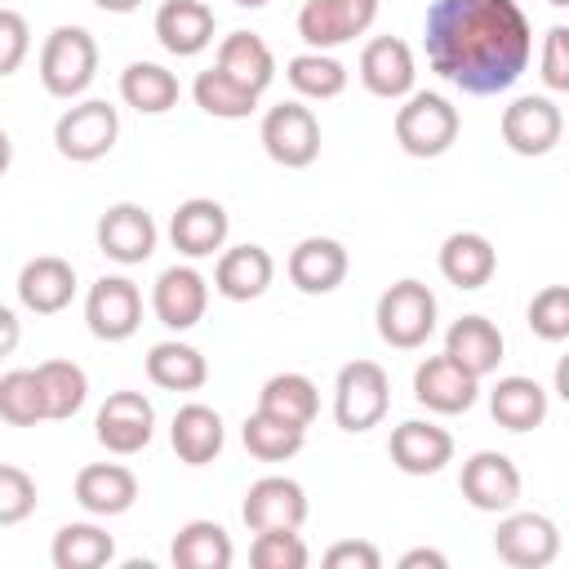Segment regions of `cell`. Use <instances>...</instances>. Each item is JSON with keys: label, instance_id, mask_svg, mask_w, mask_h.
I'll use <instances>...</instances> for the list:
<instances>
[{"label": "cell", "instance_id": "1", "mask_svg": "<svg viewBox=\"0 0 569 569\" xmlns=\"http://www.w3.org/2000/svg\"><path fill=\"white\" fill-rule=\"evenodd\" d=\"M422 49L440 80L489 98L529 71L533 27L520 0H431Z\"/></svg>", "mask_w": 569, "mask_h": 569}, {"label": "cell", "instance_id": "2", "mask_svg": "<svg viewBox=\"0 0 569 569\" xmlns=\"http://www.w3.org/2000/svg\"><path fill=\"white\" fill-rule=\"evenodd\" d=\"M458 129H462V116L449 98L440 93H409L405 107H396V142L405 156L413 160H436L445 156L453 142H458Z\"/></svg>", "mask_w": 569, "mask_h": 569}, {"label": "cell", "instance_id": "3", "mask_svg": "<svg viewBox=\"0 0 569 569\" xmlns=\"http://www.w3.org/2000/svg\"><path fill=\"white\" fill-rule=\"evenodd\" d=\"M378 338L396 351H418L436 333V293L422 280H396L382 289L378 307Z\"/></svg>", "mask_w": 569, "mask_h": 569}, {"label": "cell", "instance_id": "4", "mask_svg": "<svg viewBox=\"0 0 569 569\" xmlns=\"http://www.w3.org/2000/svg\"><path fill=\"white\" fill-rule=\"evenodd\" d=\"M98 76V40L84 27H53L40 44V84L53 98H80Z\"/></svg>", "mask_w": 569, "mask_h": 569}, {"label": "cell", "instance_id": "5", "mask_svg": "<svg viewBox=\"0 0 569 569\" xmlns=\"http://www.w3.org/2000/svg\"><path fill=\"white\" fill-rule=\"evenodd\" d=\"M387 405H391V378L378 360H351L338 369V382H333V422L342 431H369L387 418Z\"/></svg>", "mask_w": 569, "mask_h": 569}, {"label": "cell", "instance_id": "6", "mask_svg": "<svg viewBox=\"0 0 569 569\" xmlns=\"http://www.w3.org/2000/svg\"><path fill=\"white\" fill-rule=\"evenodd\" d=\"M120 138V116L111 102L102 98H84L76 107H67L53 124V147L62 160H76V164H93L102 160Z\"/></svg>", "mask_w": 569, "mask_h": 569}, {"label": "cell", "instance_id": "7", "mask_svg": "<svg viewBox=\"0 0 569 569\" xmlns=\"http://www.w3.org/2000/svg\"><path fill=\"white\" fill-rule=\"evenodd\" d=\"M262 151L284 169H307L320 156V120L302 102H280L262 116Z\"/></svg>", "mask_w": 569, "mask_h": 569}, {"label": "cell", "instance_id": "8", "mask_svg": "<svg viewBox=\"0 0 569 569\" xmlns=\"http://www.w3.org/2000/svg\"><path fill=\"white\" fill-rule=\"evenodd\" d=\"M493 551L511 569H547L560 556V529L538 511H507L493 529Z\"/></svg>", "mask_w": 569, "mask_h": 569}, {"label": "cell", "instance_id": "9", "mask_svg": "<svg viewBox=\"0 0 569 569\" xmlns=\"http://www.w3.org/2000/svg\"><path fill=\"white\" fill-rule=\"evenodd\" d=\"M378 18V0H307L298 9V36L307 40V49H338L356 36H365Z\"/></svg>", "mask_w": 569, "mask_h": 569}, {"label": "cell", "instance_id": "10", "mask_svg": "<svg viewBox=\"0 0 569 569\" xmlns=\"http://www.w3.org/2000/svg\"><path fill=\"white\" fill-rule=\"evenodd\" d=\"M93 436H98V445L107 453H120V458L147 449L151 436H156V409H151V400L142 391H111L102 400L98 418H93Z\"/></svg>", "mask_w": 569, "mask_h": 569}, {"label": "cell", "instance_id": "11", "mask_svg": "<svg viewBox=\"0 0 569 569\" xmlns=\"http://www.w3.org/2000/svg\"><path fill=\"white\" fill-rule=\"evenodd\" d=\"M84 325L102 342L133 338L138 325H142V293H138V284L129 276H102V280H93V289L84 298Z\"/></svg>", "mask_w": 569, "mask_h": 569}, {"label": "cell", "instance_id": "12", "mask_svg": "<svg viewBox=\"0 0 569 569\" xmlns=\"http://www.w3.org/2000/svg\"><path fill=\"white\" fill-rule=\"evenodd\" d=\"M565 138V116L547 93H525L502 111V142L516 156H547Z\"/></svg>", "mask_w": 569, "mask_h": 569}, {"label": "cell", "instance_id": "13", "mask_svg": "<svg viewBox=\"0 0 569 569\" xmlns=\"http://www.w3.org/2000/svg\"><path fill=\"white\" fill-rule=\"evenodd\" d=\"M98 249L111 258V262H120V267H138V262H147L151 253H156V240H160V231H156V218L142 209V204H133V200H120V204H107V213L98 218Z\"/></svg>", "mask_w": 569, "mask_h": 569}, {"label": "cell", "instance_id": "14", "mask_svg": "<svg viewBox=\"0 0 569 569\" xmlns=\"http://www.w3.org/2000/svg\"><path fill=\"white\" fill-rule=\"evenodd\" d=\"M458 489H462V498H467L476 511L498 516V511H511V507L520 502V471H516V462H511L507 453L480 449V453H471V458L462 462Z\"/></svg>", "mask_w": 569, "mask_h": 569}, {"label": "cell", "instance_id": "15", "mask_svg": "<svg viewBox=\"0 0 569 569\" xmlns=\"http://www.w3.org/2000/svg\"><path fill=\"white\" fill-rule=\"evenodd\" d=\"M240 520L249 525V533L262 529H302L307 520V489L289 476H262L244 489L240 502Z\"/></svg>", "mask_w": 569, "mask_h": 569}, {"label": "cell", "instance_id": "16", "mask_svg": "<svg viewBox=\"0 0 569 569\" xmlns=\"http://www.w3.org/2000/svg\"><path fill=\"white\" fill-rule=\"evenodd\" d=\"M204 307H209V280L196 271V267H164L151 284V311L164 329L173 333H187L204 320Z\"/></svg>", "mask_w": 569, "mask_h": 569}, {"label": "cell", "instance_id": "17", "mask_svg": "<svg viewBox=\"0 0 569 569\" xmlns=\"http://www.w3.org/2000/svg\"><path fill=\"white\" fill-rule=\"evenodd\" d=\"M480 396V378L467 373L458 360H449L445 351L440 356H427L418 369H413V400L431 413H467Z\"/></svg>", "mask_w": 569, "mask_h": 569}, {"label": "cell", "instance_id": "18", "mask_svg": "<svg viewBox=\"0 0 569 569\" xmlns=\"http://www.w3.org/2000/svg\"><path fill=\"white\" fill-rule=\"evenodd\" d=\"M413 49L400 40V36H373L365 49H360V84L373 93V98H409L413 93Z\"/></svg>", "mask_w": 569, "mask_h": 569}, {"label": "cell", "instance_id": "19", "mask_svg": "<svg viewBox=\"0 0 569 569\" xmlns=\"http://www.w3.org/2000/svg\"><path fill=\"white\" fill-rule=\"evenodd\" d=\"M227 231H231L227 209L218 200H209V196L182 200L173 209V218H169V240H173V249L182 258H213L227 244Z\"/></svg>", "mask_w": 569, "mask_h": 569}, {"label": "cell", "instance_id": "20", "mask_svg": "<svg viewBox=\"0 0 569 569\" xmlns=\"http://www.w3.org/2000/svg\"><path fill=\"white\" fill-rule=\"evenodd\" d=\"M347 271H351V258L333 236H307L289 253V280L298 293H311V298L333 293L347 280Z\"/></svg>", "mask_w": 569, "mask_h": 569}, {"label": "cell", "instance_id": "21", "mask_svg": "<svg viewBox=\"0 0 569 569\" xmlns=\"http://www.w3.org/2000/svg\"><path fill=\"white\" fill-rule=\"evenodd\" d=\"M76 298V267L58 253H40L18 271V302L36 316H58Z\"/></svg>", "mask_w": 569, "mask_h": 569}, {"label": "cell", "instance_id": "22", "mask_svg": "<svg viewBox=\"0 0 569 569\" xmlns=\"http://www.w3.org/2000/svg\"><path fill=\"white\" fill-rule=\"evenodd\" d=\"M387 453L405 476H436L445 462H453V436L445 427H436V422L409 418V422H400L391 431Z\"/></svg>", "mask_w": 569, "mask_h": 569}, {"label": "cell", "instance_id": "23", "mask_svg": "<svg viewBox=\"0 0 569 569\" xmlns=\"http://www.w3.org/2000/svg\"><path fill=\"white\" fill-rule=\"evenodd\" d=\"M213 9L204 0H164L156 9V40L173 58H196L213 44Z\"/></svg>", "mask_w": 569, "mask_h": 569}, {"label": "cell", "instance_id": "24", "mask_svg": "<svg viewBox=\"0 0 569 569\" xmlns=\"http://www.w3.org/2000/svg\"><path fill=\"white\" fill-rule=\"evenodd\" d=\"M271 276H276V258L262 244H236V249H222L213 267V289L227 302H253L267 293Z\"/></svg>", "mask_w": 569, "mask_h": 569}, {"label": "cell", "instance_id": "25", "mask_svg": "<svg viewBox=\"0 0 569 569\" xmlns=\"http://www.w3.org/2000/svg\"><path fill=\"white\" fill-rule=\"evenodd\" d=\"M76 502L89 516H124L138 502V476L120 462H89L76 471Z\"/></svg>", "mask_w": 569, "mask_h": 569}, {"label": "cell", "instance_id": "26", "mask_svg": "<svg viewBox=\"0 0 569 569\" xmlns=\"http://www.w3.org/2000/svg\"><path fill=\"white\" fill-rule=\"evenodd\" d=\"M502 351H507L502 329H498L493 320H485V316H462V320H453L449 333H445V356L458 360V365H462L467 373H476V378H489V373L502 365Z\"/></svg>", "mask_w": 569, "mask_h": 569}, {"label": "cell", "instance_id": "27", "mask_svg": "<svg viewBox=\"0 0 569 569\" xmlns=\"http://www.w3.org/2000/svg\"><path fill=\"white\" fill-rule=\"evenodd\" d=\"M169 440H173V453L187 462V467H204L222 453V440H227V427H222V413L209 409V405H182L173 413V427H169Z\"/></svg>", "mask_w": 569, "mask_h": 569}, {"label": "cell", "instance_id": "28", "mask_svg": "<svg viewBox=\"0 0 569 569\" xmlns=\"http://www.w3.org/2000/svg\"><path fill=\"white\" fill-rule=\"evenodd\" d=\"M213 67H218L222 76H231L240 89H249V93H262V89L276 80V58H271L267 40L253 36V31H231V36H222Z\"/></svg>", "mask_w": 569, "mask_h": 569}, {"label": "cell", "instance_id": "29", "mask_svg": "<svg viewBox=\"0 0 569 569\" xmlns=\"http://www.w3.org/2000/svg\"><path fill=\"white\" fill-rule=\"evenodd\" d=\"M498 271V249L480 231H453L440 244V276L453 289H485Z\"/></svg>", "mask_w": 569, "mask_h": 569}, {"label": "cell", "instance_id": "30", "mask_svg": "<svg viewBox=\"0 0 569 569\" xmlns=\"http://www.w3.org/2000/svg\"><path fill=\"white\" fill-rule=\"evenodd\" d=\"M489 413L507 431H533L547 422V387L525 373H507L489 391Z\"/></svg>", "mask_w": 569, "mask_h": 569}, {"label": "cell", "instance_id": "31", "mask_svg": "<svg viewBox=\"0 0 569 569\" xmlns=\"http://www.w3.org/2000/svg\"><path fill=\"white\" fill-rule=\"evenodd\" d=\"M173 569H231L236 547L218 520H187L169 542Z\"/></svg>", "mask_w": 569, "mask_h": 569}, {"label": "cell", "instance_id": "32", "mask_svg": "<svg viewBox=\"0 0 569 569\" xmlns=\"http://www.w3.org/2000/svg\"><path fill=\"white\" fill-rule=\"evenodd\" d=\"M258 409L307 431L316 422V413H320V391H316V382L307 373H293V369L289 373H271L262 382V391H258Z\"/></svg>", "mask_w": 569, "mask_h": 569}, {"label": "cell", "instance_id": "33", "mask_svg": "<svg viewBox=\"0 0 569 569\" xmlns=\"http://www.w3.org/2000/svg\"><path fill=\"white\" fill-rule=\"evenodd\" d=\"M49 560L53 569H102L116 560V538L93 520H71L53 533Z\"/></svg>", "mask_w": 569, "mask_h": 569}, {"label": "cell", "instance_id": "34", "mask_svg": "<svg viewBox=\"0 0 569 569\" xmlns=\"http://www.w3.org/2000/svg\"><path fill=\"white\" fill-rule=\"evenodd\" d=\"M147 378L160 387V391H200L209 382V360L191 347V342H156L147 351Z\"/></svg>", "mask_w": 569, "mask_h": 569}, {"label": "cell", "instance_id": "35", "mask_svg": "<svg viewBox=\"0 0 569 569\" xmlns=\"http://www.w3.org/2000/svg\"><path fill=\"white\" fill-rule=\"evenodd\" d=\"M120 98L138 116H164L169 107H178V76L160 62H129L120 71Z\"/></svg>", "mask_w": 569, "mask_h": 569}, {"label": "cell", "instance_id": "36", "mask_svg": "<svg viewBox=\"0 0 569 569\" xmlns=\"http://www.w3.org/2000/svg\"><path fill=\"white\" fill-rule=\"evenodd\" d=\"M36 378H40V391H44V413L49 418H76L89 400V373L76 365V360H44L36 365Z\"/></svg>", "mask_w": 569, "mask_h": 569}, {"label": "cell", "instance_id": "37", "mask_svg": "<svg viewBox=\"0 0 569 569\" xmlns=\"http://www.w3.org/2000/svg\"><path fill=\"white\" fill-rule=\"evenodd\" d=\"M191 98H196V107H200L204 116H213V120H244V116H253V107H258V93L240 89V84H236L231 76H222L218 67H209V71L196 76Z\"/></svg>", "mask_w": 569, "mask_h": 569}, {"label": "cell", "instance_id": "38", "mask_svg": "<svg viewBox=\"0 0 569 569\" xmlns=\"http://www.w3.org/2000/svg\"><path fill=\"white\" fill-rule=\"evenodd\" d=\"M240 440H244V449L258 462H284V458H293L302 449L307 431L302 427H289V422H280V418H271L262 409H253L244 418V427H240Z\"/></svg>", "mask_w": 569, "mask_h": 569}, {"label": "cell", "instance_id": "39", "mask_svg": "<svg viewBox=\"0 0 569 569\" xmlns=\"http://www.w3.org/2000/svg\"><path fill=\"white\" fill-rule=\"evenodd\" d=\"M284 76H289V84L302 93V98H338L342 89H347V67L333 58V53H320V49H307V53H298V58H289V67H284Z\"/></svg>", "mask_w": 569, "mask_h": 569}, {"label": "cell", "instance_id": "40", "mask_svg": "<svg viewBox=\"0 0 569 569\" xmlns=\"http://www.w3.org/2000/svg\"><path fill=\"white\" fill-rule=\"evenodd\" d=\"M0 418L9 427H36L44 422V391H40V378L36 369H9L0 378Z\"/></svg>", "mask_w": 569, "mask_h": 569}, {"label": "cell", "instance_id": "41", "mask_svg": "<svg viewBox=\"0 0 569 569\" xmlns=\"http://www.w3.org/2000/svg\"><path fill=\"white\" fill-rule=\"evenodd\" d=\"M249 560L258 569H307L311 551H307V542H302L298 529H262L249 542Z\"/></svg>", "mask_w": 569, "mask_h": 569}, {"label": "cell", "instance_id": "42", "mask_svg": "<svg viewBox=\"0 0 569 569\" xmlns=\"http://www.w3.org/2000/svg\"><path fill=\"white\" fill-rule=\"evenodd\" d=\"M529 329L542 342H565L569 338V289L565 284H547L533 293L529 302Z\"/></svg>", "mask_w": 569, "mask_h": 569}, {"label": "cell", "instance_id": "43", "mask_svg": "<svg viewBox=\"0 0 569 569\" xmlns=\"http://www.w3.org/2000/svg\"><path fill=\"white\" fill-rule=\"evenodd\" d=\"M31 511H36V480L22 467L0 462V525H22Z\"/></svg>", "mask_w": 569, "mask_h": 569}, {"label": "cell", "instance_id": "44", "mask_svg": "<svg viewBox=\"0 0 569 569\" xmlns=\"http://www.w3.org/2000/svg\"><path fill=\"white\" fill-rule=\"evenodd\" d=\"M31 53V27L18 9H0V76H13Z\"/></svg>", "mask_w": 569, "mask_h": 569}, {"label": "cell", "instance_id": "45", "mask_svg": "<svg viewBox=\"0 0 569 569\" xmlns=\"http://www.w3.org/2000/svg\"><path fill=\"white\" fill-rule=\"evenodd\" d=\"M542 84L551 93H565L569 89V27H547L542 36Z\"/></svg>", "mask_w": 569, "mask_h": 569}, {"label": "cell", "instance_id": "46", "mask_svg": "<svg viewBox=\"0 0 569 569\" xmlns=\"http://www.w3.org/2000/svg\"><path fill=\"white\" fill-rule=\"evenodd\" d=\"M325 565L329 569H378L382 551L373 542H365V538H342V542H333L325 551Z\"/></svg>", "mask_w": 569, "mask_h": 569}, {"label": "cell", "instance_id": "47", "mask_svg": "<svg viewBox=\"0 0 569 569\" xmlns=\"http://www.w3.org/2000/svg\"><path fill=\"white\" fill-rule=\"evenodd\" d=\"M18 342H22V320L0 302V360H4V356H13V347H18Z\"/></svg>", "mask_w": 569, "mask_h": 569}, {"label": "cell", "instance_id": "48", "mask_svg": "<svg viewBox=\"0 0 569 569\" xmlns=\"http://www.w3.org/2000/svg\"><path fill=\"white\" fill-rule=\"evenodd\" d=\"M445 569L449 560H445V551H436V547H413V551H405L400 556V569Z\"/></svg>", "mask_w": 569, "mask_h": 569}, {"label": "cell", "instance_id": "49", "mask_svg": "<svg viewBox=\"0 0 569 569\" xmlns=\"http://www.w3.org/2000/svg\"><path fill=\"white\" fill-rule=\"evenodd\" d=\"M93 4H98L102 13H133L142 0H93Z\"/></svg>", "mask_w": 569, "mask_h": 569}, {"label": "cell", "instance_id": "50", "mask_svg": "<svg viewBox=\"0 0 569 569\" xmlns=\"http://www.w3.org/2000/svg\"><path fill=\"white\" fill-rule=\"evenodd\" d=\"M9 160H13V142H9V133L0 129V178H4V169H9Z\"/></svg>", "mask_w": 569, "mask_h": 569}, {"label": "cell", "instance_id": "51", "mask_svg": "<svg viewBox=\"0 0 569 569\" xmlns=\"http://www.w3.org/2000/svg\"><path fill=\"white\" fill-rule=\"evenodd\" d=\"M236 4H240V9H262L267 0H236Z\"/></svg>", "mask_w": 569, "mask_h": 569}, {"label": "cell", "instance_id": "52", "mask_svg": "<svg viewBox=\"0 0 569 569\" xmlns=\"http://www.w3.org/2000/svg\"><path fill=\"white\" fill-rule=\"evenodd\" d=\"M547 4H556V9H565V4H569V0H547Z\"/></svg>", "mask_w": 569, "mask_h": 569}]
</instances>
